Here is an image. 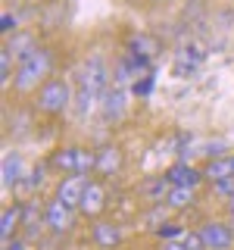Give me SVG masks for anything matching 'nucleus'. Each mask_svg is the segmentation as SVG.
<instances>
[{
  "mask_svg": "<svg viewBox=\"0 0 234 250\" xmlns=\"http://www.w3.org/2000/svg\"><path fill=\"white\" fill-rule=\"evenodd\" d=\"M53 62H57L53 50H50L47 44H38V47H35V50H31L22 62H16L13 91L19 94V97H35V91L41 88L47 78L57 75V72H53Z\"/></svg>",
  "mask_w": 234,
  "mask_h": 250,
  "instance_id": "nucleus-1",
  "label": "nucleus"
},
{
  "mask_svg": "<svg viewBox=\"0 0 234 250\" xmlns=\"http://www.w3.org/2000/svg\"><path fill=\"white\" fill-rule=\"evenodd\" d=\"M75 106V82L69 75H50L31 97V109L47 119H59Z\"/></svg>",
  "mask_w": 234,
  "mask_h": 250,
  "instance_id": "nucleus-2",
  "label": "nucleus"
},
{
  "mask_svg": "<svg viewBox=\"0 0 234 250\" xmlns=\"http://www.w3.org/2000/svg\"><path fill=\"white\" fill-rule=\"evenodd\" d=\"M109 84H113L109 82V66L100 57H88L75 69V88L78 91H88L94 97H103V91Z\"/></svg>",
  "mask_w": 234,
  "mask_h": 250,
  "instance_id": "nucleus-3",
  "label": "nucleus"
},
{
  "mask_svg": "<svg viewBox=\"0 0 234 250\" xmlns=\"http://www.w3.org/2000/svg\"><path fill=\"white\" fill-rule=\"evenodd\" d=\"M203 244H206V250H234V222H228V219H203V222L197 225Z\"/></svg>",
  "mask_w": 234,
  "mask_h": 250,
  "instance_id": "nucleus-4",
  "label": "nucleus"
},
{
  "mask_svg": "<svg viewBox=\"0 0 234 250\" xmlns=\"http://www.w3.org/2000/svg\"><path fill=\"white\" fill-rule=\"evenodd\" d=\"M78 216H81V213H78L75 207H66V203L57 200V197H50L44 203V225H47L50 234H69L75 229Z\"/></svg>",
  "mask_w": 234,
  "mask_h": 250,
  "instance_id": "nucleus-5",
  "label": "nucleus"
},
{
  "mask_svg": "<svg viewBox=\"0 0 234 250\" xmlns=\"http://www.w3.org/2000/svg\"><path fill=\"white\" fill-rule=\"evenodd\" d=\"M109 209V188L103 178H91L88 188H84V197H81V207H78V213L84 219H103V213Z\"/></svg>",
  "mask_w": 234,
  "mask_h": 250,
  "instance_id": "nucleus-6",
  "label": "nucleus"
},
{
  "mask_svg": "<svg viewBox=\"0 0 234 250\" xmlns=\"http://www.w3.org/2000/svg\"><path fill=\"white\" fill-rule=\"evenodd\" d=\"M125 109H128V97H125V88H119V84H109V88L103 91V97H100V119H103L106 125H116L125 119Z\"/></svg>",
  "mask_w": 234,
  "mask_h": 250,
  "instance_id": "nucleus-7",
  "label": "nucleus"
},
{
  "mask_svg": "<svg viewBox=\"0 0 234 250\" xmlns=\"http://www.w3.org/2000/svg\"><path fill=\"white\" fill-rule=\"evenodd\" d=\"M125 241V231L119 222H113V219H94L91 222V244L97 250H116L122 247Z\"/></svg>",
  "mask_w": 234,
  "mask_h": 250,
  "instance_id": "nucleus-8",
  "label": "nucleus"
},
{
  "mask_svg": "<svg viewBox=\"0 0 234 250\" xmlns=\"http://www.w3.org/2000/svg\"><path fill=\"white\" fill-rule=\"evenodd\" d=\"M22 229H25V203H6L3 213H0V241L3 244H13L19 241Z\"/></svg>",
  "mask_w": 234,
  "mask_h": 250,
  "instance_id": "nucleus-9",
  "label": "nucleus"
},
{
  "mask_svg": "<svg viewBox=\"0 0 234 250\" xmlns=\"http://www.w3.org/2000/svg\"><path fill=\"white\" fill-rule=\"evenodd\" d=\"M159 50H162L159 38L150 35V31H135V35L125 38V53L140 60V62H150L153 57H159Z\"/></svg>",
  "mask_w": 234,
  "mask_h": 250,
  "instance_id": "nucleus-10",
  "label": "nucleus"
},
{
  "mask_svg": "<svg viewBox=\"0 0 234 250\" xmlns=\"http://www.w3.org/2000/svg\"><path fill=\"white\" fill-rule=\"evenodd\" d=\"M122 169H125V150H122L119 144L97 147V178L109 182V178H116Z\"/></svg>",
  "mask_w": 234,
  "mask_h": 250,
  "instance_id": "nucleus-11",
  "label": "nucleus"
},
{
  "mask_svg": "<svg viewBox=\"0 0 234 250\" xmlns=\"http://www.w3.org/2000/svg\"><path fill=\"white\" fill-rule=\"evenodd\" d=\"M91 178H84V175H62L57 188H53V197L62 200L66 207H81V197H84V188H88Z\"/></svg>",
  "mask_w": 234,
  "mask_h": 250,
  "instance_id": "nucleus-12",
  "label": "nucleus"
},
{
  "mask_svg": "<svg viewBox=\"0 0 234 250\" xmlns=\"http://www.w3.org/2000/svg\"><path fill=\"white\" fill-rule=\"evenodd\" d=\"M166 178L175 188H200L206 178H203V166H191L187 160H178L166 169Z\"/></svg>",
  "mask_w": 234,
  "mask_h": 250,
  "instance_id": "nucleus-13",
  "label": "nucleus"
},
{
  "mask_svg": "<svg viewBox=\"0 0 234 250\" xmlns=\"http://www.w3.org/2000/svg\"><path fill=\"white\" fill-rule=\"evenodd\" d=\"M203 178L206 185H218V182H234V153H222L203 163Z\"/></svg>",
  "mask_w": 234,
  "mask_h": 250,
  "instance_id": "nucleus-14",
  "label": "nucleus"
},
{
  "mask_svg": "<svg viewBox=\"0 0 234 250\" xmlns=\"http://www.w3.org/2000/svg\"><path fill=\"white\" fill-rule=\"evenodd\" d=\"M47 166H50L57 175H75V166H78V147L75 144H62L57 147L50 156H47Z\"/></svg>",
  "mask_w": 234,
  "mask_h": 250,
  "instance_id": "nucleus-15",
  "label": "nucleus"
},
{
  "mask_svg": "<svg viewBox=\"0 0 234 250\" xmlns=\"http://www.w3.org/2000/svg\"><path fill=\"white\" fill-rule=\"evenodd\" d=\"M38 44H41V41H38V35H35V31H22V28H19L16 35H10V38L3 41V50L10 53V57H13L16 62H22V60H25L28 53L38 47Z\"/></svg>",
  "mask_w": 234,
  "mask_h": 250,
  "instance_id": "nucleus-16",
  "label": "nucleus"
},
{
  "mask_svg": "<svg viewBox=\"0 0 234 250\" xmlns=\"http://www.w3.org/2000/svg\"><path fill=\"white\" fill-rule=\"evenodd\" d=\"M25 163H22V156L16 150H6L3 153V188L6 191H16L22 182H25Z\"/></svg>",
  "mask_w": 234,
  "mask_h": 250,
  "instance_id": "nucleus-17",
  "label": "nucleus"
},
{
  "mask_svg": "<svg viewBox=\"0 0 234 250\" xmlns=\"http://www.w3.org/2000/svg\"><path fill=\"white\" fill-rule=\"evenodd\" d=\"M169 191H172V182L166 178V172H162V175H156V178H150V182H144V185H140V194H144V200H147V203H156V207H166V197H169Z\"/></svg>",
  "mask_w": 234,
  "mask_h": 250,
  "instance_id": "nucleus-18",
  "label": "nucleus"
},
{
  "mask_svg": "<svg viewBox=\"0 0 234 250\" xmlns=\"http://www.w3.org/2000/svg\"><path fill=\"white\" fill-rule=\"evenodd\" d=\"M194 203H197V188H175L172 185V191L166 197V209H172V213H184V209H191Z\"/></svg>",
  "mask_w": 234,
  "mask_h": 250,
  "instance_id": "nucleus-19",
  "label": "nucleus"
},
{
  "mask_svg": "<svg viewBox=\"0 0 234 250\" xmlns=\"http://www.w3.org/2000/svg\"><path fill=\"white\" fill-rule=\"evenodd\" d=\"M184 231H187L184 225H178V222H172V219H169V222H162L159 229H156V238H159V241H178Z\"/></svg>",
  "mask_w": 234,
  "mask_h": 250,
  "instance_id": "nucleus-20",
  "label": "nucleus"
},
{
  "mask_svg": "<svg viewBox=\"0 0 234 250\" xmlns=\"http://www.w3.org/2000/svg\"><path fill=\"white\" fill-rule=\"evenodd\" d=\"M209 191H213V197H218V200H231L234 197V182H218V185H209Z\"/></svg>",
  "mask_w": 234,
  "mask_h": 250,
  "instance_id": "nucleus-21",
  "label": "nucleus"
},
{
  "mask_svg": "<svg viewBox=\"0 0 234 250\" xmlns=\"http://www.w3.org/2000/svg\"><path fill=\"white\" fill-rule=\"evenodd\" d=\"M16 31H19V19L10 16V13H3V19H0V35H3V41L10 35H16Z\"/></svg>",
  "mask_w": 234,
  "mask_h": 250,
  "instance_id": "nucleus-22",
  "label": "nucleus"
},
{
  "mask_svg": "<svg viewBox=\"0 0 234 250\" xmlns=\"http://www.w3.org/2000/svg\"><path fill=\"white\" fill-rule=\"evenodd\" d=\"M159 250H187V247H184V241L178 238V241H162V247H159Z\"/></svg>",
  "mask_w": 234,
  "mask_h": 250,
  "instance_id": "nucleus-23",
  "label": "nucleus"
},
{
  "mask_svg": "<svg viewBox=\"0 0 234 250\" xmlns=\"http://www.w3.org/2000/svg\"><path fill=\"white\" fill-rule=\"evenodd\" d=\"M222 213H225V219H228V222H234V197L222 203Z\"/></svg>",
  "mask_w": 234,
  "mask_h": 250,
  "instance_id": "nucleus-24",
  "label": "nucleus"
},
{
  "mask_svg": "<svg viewBox=\"0 0 234 250\" xmlns=\"http://www.w3.org/2000/svg\"><path fill=\"white\" fill-rule=\"evenodd\" d=\"M6 250H25V241H13V244H3Z\"/></svg>",
  "mask_w": 234,
  "mask_h": 250,
  "instance_id": "nucleus-25",
  "label": "nucleus"
},
{
  "mask_svg": "<svg viewBox=\"0 0 234 250\" xmlns=\"http://www.w3.org/2000/svg\"><path fill=\"white\" fill-rule=\"evenodd\" d=\"M147 3H156V6H159V3H169V0H147Z\"/></svg>",
  "mask_w": 234,
  "mask_h": 250,
  "instance_id": "nucleus-26",
  "label": "nucleus"
}]
</instances>
